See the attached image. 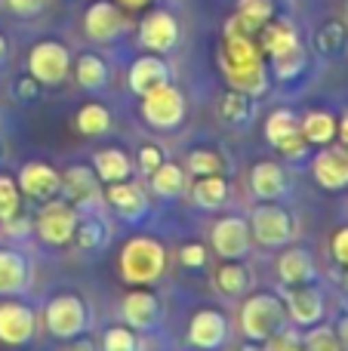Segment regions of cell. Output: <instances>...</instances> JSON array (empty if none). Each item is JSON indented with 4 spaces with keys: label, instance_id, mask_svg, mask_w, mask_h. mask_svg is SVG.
Wrapping results in <instances>:
<instances>
[{
    "label": "cell",
    "instance_id": "6da1fadb",
    "mask_svg": "<svg viewBox=\"0 0 348 351\" xmlns=\"http://www.w3.org/2000/svg\"><path fill=\"white\" fill-rule=\"evenodd\" d=\"M166 271V250L154 237H129L121 250V278L127 284L148 287Z\"/></svg>",
    "mask_w": 348,
    "mask_h": 351
},
{
    "label": "cell",
    "instance_id": "7a4b0ae2",
    "mask_svg": "<svg viewBox=\"0 0 348 351\" xmlns=\"http://www.w3.org/2000/svg\"><path fill=\"white\" fill-rule=\"evenodd\" d=\"M43 324H47L49 336H55L62 342H71L77 336H84V330L90 327V311H86V302L80 296L59 293L43 308Z\"/></svg>",
    "mask_w": 348,
    "mask_h": 351
},
{
    "label": "cell",
    "instance_id": "3957f363",
    "mask_svg": "<svg viewBox=\"0 0 348 351\" xmlns=\"http://www.w3.org/2000/svg\"><path fill=\"white\" fill-rule=\"evenodd\" d=\"M284 315H287V308H284L281 299L271 296V293H256L240 308V330L250 342H262L275 330L284 327Z\"/></svg>",
    "mask_w": 348,
    "mask_h": 351
},
{
    "label": "cell",
    "instance_id": "277c9868",
    "mask_svg": "<svg viewBox=\"0 0 348 351\" xmlns=\"http://www.w3.org/2000/svg\"><path fill=\"white\" fill-rule=\"evenodd\" d=\"M28 74L40 86H59L71 74V53L62 40H37L28 49Z\"/></svg>",
    "mask_w": 348,
    "mask_h": 351
},
{
    "label": "cell",
    "instance_id": "5b68a950",
    "mask_svg": "<svg viewBox=\"0 0 348 351\" xmlns=\"http://www.w3.org/2000/svg\"><path fill=\"white\" fill-rule=\"evenodd\" d=\"M77 206L68 204V200H43L40 213L34 219V228L37 237L49 247H65V243L74 241V231H77Z\"/></svg>",
    "mask_w": 348,
    "mask_h": 351
},
{
    "label": "cell",
    "instance_id": "8992f818",
    "mask_svg": "<svg viewBox=\"0 0 348 351\" xmlns=\"http://www.w3.org/2000/svg\"><path fill=\"white\" fill-rule=\"evenodd\" d=\"M142 117L154 130H176L185 121V96L173 84L154 86L142 96Z\"/></svg>",
    "mask_w": 348,
    "mask_h": 351
},
{
    "label": "cell",
    "instance_id": "52a82bcc",
    "mask_svg": "<svg viewBox=\"0 0 348 351\" xmlns=\"http://www.w3.org/2000/svg\"><path fill=\"white\" fill-rule=\"evenodd\" d=\"M250 234L253 241H259L262 247H284V243L293 241L296 228H293V219L284 206L277 204H262L253 210L250 216Z\"/></svg>",
    "mask_w": 348,
    "mask_h": 351
},
{
    "label": "cell",
    "instance_id": "ba28073f",
    "mask_svg": "<svg viewBox=\"0 0 348 351\" xmlns=\"http://www.w3.org/2000/svg\"><path fill=\"white\" fill-rule=\"evenodd\" d=\"M37 330V315L18 299H3L0 302V342L10 348H22L34 339Z\"/></svg>",
    "mask_w": 348,
    "mask_h": 351
},
{
    "label": "cell",
    "instance_id": "9c48e42d",
    "mask_svg": "<svg viewBox=\"0 0 348 351\" xmlns=\"http://www.w3.org/2000/svg\"><path fill=\"white\" fill-rule=\"evenodd\" d=\"M265 136H269V142L284 154V158L299 160L302 154L308 152V142L302 139V133H299V117H296L290 108L271 111L269 121H265Z\"/></svg>",
    "mask_w": 348,
    "mask_h": 351
},
{
    "label": "cell",
    "instance_id": "30bf717a",
    "mask_svg": "<svg viewBox=\"0 0 348 351\" xmlns=\"http://www.w3.org/2000/svg\"><path fill=\"white\" fill-rule=\"evenodd\" d=\"M84 31H86V37L96 43L117 40V37L127 31V16H123V10L117 3H111V0H96V3H90L84 12Z\"/></svg>",
    "mask_w": 348,
    "mask_h": 351
},
{
    "label": "cell",
    "instance_id": "8fae6325",
    "mask_svg": "<svg viewBox=\"0 0 348 351\" xmlns=\"http://www.w3.org/2000/svg\"><path fill=\"white\" fill-rule=\"evenodd\" d=\"M139 43L148 49V53H170L179 43V22L173 12L166 10H151L139 25Z\"/></svg>",
    "mask_w": 348,
    "mask_h": 351
},
{
    "label": "cell",
    "instance_id": "7c38bea8",
    "mask_svg": "<svg viewBox=\"0 0 348 351\" xmlns=\"http://www.w3.org/2000/svg\"><path fill=\"white\" fill-rule=\"evenodd\" d=\"M314 182L327 191H343L348 188V148L345 145H321V152L312 160Z\"/></svg>",
    "mask_w": 348,
    "mask_h": 351
},
{
    "label": "cell",
    "instance_id": "4fadbf2b",
    "mask_svg": "<svg viewBox=\"0 0 348 351\" xmlns=\"http://www.w3.org/2000/svg\"><path fill=\"white\" fill-rule=\"evenodd\" d=\"M213 250L222 256V259H240L247 256L253 243V234H250V222L240 216H225L213 225Z\"/></svg>",
    "mask_w": 348,
    "mask_h": 351
},
{
    "label": "cell",
    "instance_id": "5bb4252c",
    "mask_svg": "<svg viewBox=\"0 0 348 351\" xmlns=\"http://www.w3.org/2000/svg\"><path fill=\"white\" fill-rule=\"evenodd\" d=\"M16 185L25 197L31 200H49L62 191V173L55 167L43 164V160H31L16 176Z\"/></svg>",
    "mask_w": 348,
    "mask_h": 351
},
{
    "label": "cell",
    "instance_id": "9a60e30c",
    "mask_svg": "<svg viewBox=\"0 0 348 351\" xmlns=\"http://www.w3.org/2000/svg\"><path fill=\"white\" fill-rule=\"evenodd\" d=\"M219 65L222 71H244V68H256L265 65L262 62V49H259L256 37L247 34H225L222 37V49H219Z\"/></svg>",
    "mask_w": 348,
    "mask_h": 351
},
{
    "label": "cell",
    "instance_id": "2e32d148",
    "mask_svg": "<svg viewBox=\"0 0 348 351\" xmlns=\"http://www.w3.org/2000/svg\"><path fill=\"white\" fill-rule=\"evenodd\" d=\"M225 336H228V321L216 308H201L188 324V342L201 351L219 348L225 342Z\"/></svg>",
    "mask_w": 348,
    "mask_h": 351
},
{
    "label": "cell",
    "instance_id": "e0dca14e",
    "mask_svg": "<svg viewBox=\"0 0 348 351\" xmlns=\"http://www.w3.org/2000/svg\"><path fill=\"white\" fill-rule=\"evenodd\" d=\"M164 84H170V65H166L158 53L139 56L127 71V86L133 96H145L154 86H164Z\"/></svg>",
    "mask_w": 348,
    "mask_h": 351
},
{
    "label": "cell",
    "instance_id": "ac0fdd59",
    "mask_svg": "<svg viewBox=\"0 0 348 351\" xmlns=\"http://www.w3.org/2000/svg\"><path fill=\"white\" fill-rule=\"evenodd\" d=\"M284 305H287V315L293 317V324H299V327H314L324 317V296H321L318 287H290Z\"/></svg>",
    "mask_w": 348,
    "mask_h": 351
},
{
    "label": "cell",
    "instance_id": "d6986e66",
    "mask_svg": "<svg viewBox=\"0 0 348 351\" xmlns=\"http://www.w3.org/2000/svg\"><path fill=\"white\" fill-rule=\"evenodd\" d=\"M123 321L129 330H154L160 321V299L151 290H133L123 299Z\"/></svg>",
    "mask_w": 348,
    "mask_h": 351
},
{
    "label": "cell",
    "instance_id": "ffe728a7",
    "mask_svg": "<svg viewBox=\"0 0 348 351\" xmlns=\"http://www.w3.org/2000/svg\"><path fill=\"white\" fill-rule=\"evenodd\" d=\"M259 49H262L269 59H277V56L290 53V49L299 47V31L293 28L290 19H269V22L259 28Z\"/></svg>",
    "mask_w": 348,
    "mask_h": 351
},
{
    "label": "cell",
    "instance_id": "44dd1931",
    "mask_svg": "<svg viewBox=\"0 0 348 351\" xmlns=\"http://www.w3.org/2000/svg\"><path fill=\"white\" fill-rule=\"evenodd\" d=\"M62 194L68 204L74 206H86L99 197V176L84 164H74L62 173Z\"/></svg>",
    "mask_w": 348,
    "mask_h": 351
},
{
    "label": "cell",
    "instance_id": "7402d4cb",
    "mask_svg": "<svg viewBox=\"0 0 348 351\" xmlns=\"http://www.w3.org/2000/svg\"><path fill=\"white\" fill-rule=\"evenodd\" d=\"M28 278H31L28 259L18 250L0 247V299L18 296L28 287Z\"/></svg>",
    "mask_w": 348,
    "mask_h": 351
},
{
    "label": "cell",
    "instance_id": "603a6c76",
    "mask_svg": "<svg viewBox=\"0 0 348 351\" xmlns=\"http://www.w3.org/2000/svg\"><path fill=\"white\" fill-rule=\"evenodd\" d=\"M105 197H108V204L114 206L117 216L127 219V222H136V219H142L148 213L145 191H142L139 185H129L127 179H123V182H111L108 191H105Z\"/></svg>",
    "mask_w": 348,
    "mask_h": 351
},
{
    "label": "cell",
    "instance_id": "cb8c5ba5",
    "mask_svg": "<svg viewBox=\"0 0 348 351\" xmlns=\"http://www.w3.org/2000/svg\"><path fill=\"white\" fill-rule=\"evenodd\" d=\"M277 278L287 287H299V284H312L314 280V262L312 253L302 247H290L277 256Z\"/></svg>",
    "mask_w": 348,
    "mask_h": 351
},
{
    "label": "cell",
    "instance_id": "d4e9b609",
    "mask_svg": "<svg viewBox=\"0 0 348 351\" xmlns=\"http://www.w3.org/2000/svg\"><path fill=\"white\" fill-rule=\"evenodd\" d=\"M250 191L259 200H277L287 194V176H284L281 164L275 160H262L250 170Z\"/></svg>",
    "mask_w": 348,
    "mask_h": 351
},
{
    "label": "cell",
    "instance_id": "484cf974",
    "mask_svg": "<svg viewBox=\"0 0 348 351\" xmlns=\"http://www.w3.org/2000/svg\"><path fill=\"white\" fill-rule=\"evenodd\" d=\"M92 173L99 176V182L111 185V182H123L133 173V160L121 152V148H102L92 154Z\"/></svg>",
    "mask_w": 348,
    "mask_h": 351
},
{
    "label": "cell",
    "instance_id": "4316f807",
    "mask_svg": "<svg viewBox=\"0 0 348 351\" xmlns=\"http://www.w3.org/2000/svg\"><path fill=\"white\" fill-rule=\"evenodd\" d=\"M191 200H195L201 210H219L228 200V182L219 173L210 176H197V182L191 185Z\"/></svg>",
    "mask_w": 348,
    "mask_h": 351
},
{
    "label": "cell",
    "instance_id": "83f0119b",
    "mask_svg": "<svg viewBox=\"0 0 348 351\" xmlns=\"http://www.w3.org/2000/svg\"><path fill=\"white\" fill-rule=\"evenodd\" d=\"M74 80H77L80 90H90V93L102 90L108 84V65H105V59L96 53L77 56V62H74Z\"/></svg>",
    "mask_w": 348,
    "mask_h": 351
},
{
    "label": "cell",
    "instance_id": "f1b7e54d",
    "mask_svg": "<svg viewBox=\"0 0 348 351\" xmlns=\"http://www.w3.org/2000/svg\"><path fill=\"white\" fill-rule=\"evenodd\" d=\"M299 133L308 145H330L336 139V117L330 111H308L299 121Z\"/></svg>",
    "mask_w": 348,
    "mask_h": 351
},
{
    "label": "cell",
    "instance_id": "f546056e",
    "mask_svg": "<svg viewBox=\"0 0 348 351\" xmlns=\"http://www.w3.org/2000/svg\"><path fill=\"white\" fill-rule=\"evenodd\" d=\"M225 80L232 90L244 93V96H250V99L265 96V90H269V71H265V65L244 68V71H228Z\"/></svg>",
    "mask_w": 348,
    "mask_h": 351
},
{
    "label": "cell",
    "instance_id": "4dcf8cb0",
    "mask_svg": "<svg viewBox=\"0 0 348 351\" xmlns=\"http://www.w3.org/2000/svg\"><path fill=\"white\" fill-rule=\"evenodd\" d=\"M148 176H151L154 194H160V197H176V194L185 191V170L179 164H166V160H160Z\"/></svg>",
    "mask_w": 348,
    "mask_h": 351
},
{
    "label": "cell",
    "instance_id": "1f68e13d",
    "mask_svg": "<svg viewBox=\"0 0 348 351\" xmlns=\"http://www.w3.org/2000/svg\"><path fill=\"white\" fill-rule=\"evenodd\" d=\"M74 127H77V133H84V136H105L111 130V114L105 105L86 102V105H80L77 117H74Z\"/></svg>",
    "mask_w": 348,
    "mask_h": 351
},
{
    "label": "cell",
    "instance_id": "d6a6232c",
    "mask_svg": "<svg viewBox=\"0 0 348 351\" xmlns=\"http://www.w3.org/2000/svg\"><path fill=\"white\" fill-rule=\"evenodd\" d=\"M247 284H250V274H247V268L240 265L238 259H228L216 268V287H219L225 296H238V293H244Z\"/></svg>",
    "mask_w": 348,
    "mask_h": 351
},
{
    "label": "cell",
    "instance_id": "836d02e7",
    "mask_svg": "<svg viewBox=\"0 0 348 351\" xmlns=\"http://www.w3.org/2000/svg\"><path fill=\"white\" fill-rule=\"evenodd\" d=\"M219 117L225 123H240L250 117V96H244V93L232 90L228 86V93L219 99Z\"/></svg>",
    "mask_w": 348,
    "mask_h": 351
},
{
    "label": "cell",
    "instance_id": "e575fe53",
    "mask_svg": "<svg viewBox=\"0 0 348 351\" xmlns=\"http://www.w3.org/2000/svg\"><path fill=\"white\" fill-rule=\"evenodd\" d=\"M314 43H318V49L324 56H333L339 53V49L348 43V28L339 19H330V22H324V28L318 31V37H314Z\"/></svg>",
    "mask_w": 348,
    "mask_h": 351
},
{
    "label": "cell",
    "instance_id": "d590c367",
    "mask_svg": "<svg viewBox=\"0 0 348 351\" xmlns=\"http://www.w3.org/2000/svg\"><path fill=\"white\" fill-rule=\"evenodd\" d=\"M302 351H343V342H339L333 327L314 324V327H308V333L302 336Z\"/></svg>",
    "mask_w": 348,
    "mask_h": 351
},
{
    "label": "cell",
    "instance_id": "8d00e7d4",
    "mask_svg": "<svg viewBox=\"0 0 348 351\" xmlns=\"http://www.w3.org/2000/svg\"><path fill=\"white\" fill-rule=\"evenodd\" d=\"M238 16L244 22H250L259 34V28L269 19H275V0H238Z\"/></svg>",
    "mask_w": 348,
    "mask_h": 351
},
{
    "label": "cell",
    "instance_id": "74e56055",
    "mask_svg": "<svg viewBox=\"0 0 348 351\" xmlns=\"http://www.w3.org/2000/svg\"><path fill=\"white\" fill-rule=\"evenodd\" d=\"M16 213H22V191L12 176L0 173V222L12 219Z\"/></svg>",
    "mask_w": 348,
    "mask_h": 351
},
{
    "label": "cell",
    "instance_id": "f35d334b",
    "mask_svg": "<svg viewBox=\"0 0 348 351\" xmlns=\"http://www.w3.org/2000/svg\"><path fill=\"white\" fill-rule=\"evenodd\" d=\"M271 65H275V74L281 80H293L299 77L302 71H306V49H302V43L296 49H290V53L277 56V59H271Z\"/></svg>",
    "mask_w": 348,
    "mask_h": 351
},
{
    "label": "cell",
    "instance_id": "ab89813d",
    "mask_svg": "<svg viewBox=\"0 0 348 351\" xmlns=\"http://www.w3.org/2000/svg\"><path fill=\"white\" fill-rule=\"evenodd\" d=\"M102 351H139V339L129 327H108L102 336Z\"/></svg>",
    "mask_w": 348,
    "mask_h": 351
},
{
    "label": "cell",
    "instance_id": "60d3db41",
    "mask_svg": "<svg viewBox=\"0 0 348 351\" xmlns=\"http://www.w3.org/2000/svg\"><path fill=\"white\" fill-rule=\"evenodd\" d=\"M262 351H302V336L290 327H281L269 339H262Z\"/></svg>",
    "mask_w": 348,
    "mask_h": 351
},
{
    "label": "cell",
    "instance_id": "b9f144b4",
    "mask_svg": "<svg viewBox=\"0 0 348 351\" xmlns=\"http://www.w3.org/2000/svg\"><path fill=\"white\" fill-rule=\"evenodd\" d=\"M188 170L195 176H210V173L222 170V160H219V154L210 152V148H195V152L188 154Z\"/></svg>",
    "mask_w": 348,
    "mask_h": 351
},
{
    "label": "cell",
    "instance_id": "7bdbcfd3",
    "mask_svg": "<svg viewBox=\"0 0 348 351\" xmlns=\"http://www.w3.org/2000/svg\"><path fill=\"white\" fill-rule=\"evenodd\" d=\"M74 243L80 250H92L102 243V225L96 219H86V222H77V231H74Z\"/></svg>",
    "mask_w": 348,
    "mask_h": 351
},
{
    "label": "cell",
    "instance_id": "ee69618b",
    "mask_svg": "<svg viewBox=\"0 0 348 351\" xmlns=\"http://www.w3.org/2000/svg\"><path fill=\"white\" fill-rule=\"evenodd\" d=\"M179 259L188 268H203V262H207V247H203V243H185V247L179 250Z\"/></svg>",
    "mask_w": 348,
    "mask_h": 351
},
{
    "label": "cell",
    "instance_id": "f6af8a7d",
    "mask_svg": "<svg viewBox=\"0 0 348 351\" xmlns=\"http://www.w3.org/2000/svg\"><path fill=\"white\" fill-rule=\"evenodd\" d=\"M6 6H10L12 16L31 19V16H37V12L47 6V0H6Z\"/></svg>",
    "mask_w": 348,
    "mask_h": 351
},
{
    "label": "cell",
    "instance_id": "bcb514c9",
    "mask_svg": "<svg viewBox=\"0 0 348 351\" xmlns=\"http://www.w3.org/2000/svg\"><path fill=\"white\" fill-rule=\"evenodd\" d=\"M333 259H336L343 268H348V225L333 234Z\"/></svg>",
    "mask_w": 348,
    "mask_h": 351
},
{
    "label": "cell",
    "instance_id": "7dc6e473",
    "mask_svg": "<svg viewBox=\"0 0 348 351\" xmlns=\"http://www.w3.org/2000/svg\"><path fill=\"white\" fill-rule=\"evenodd\" d=\"M160 160H164V154H160L158 145H145V148L139 152V164H142V170H145V173H151L154 167L160 164Z\"/></svg>",
    "mask_w": 348,
    "mask_h": 351
},
{
    "label": "cell",
    "instance_id": "c3c4849f",
    "mask_svg": "<svg viewBox=\"0 0 348 351\" xmlns=\"http://www.w3.org/2000/svg\"><path fill=\"white\" fill-rule=\"evenodd\" d=\"M37 86H40V84H37L31 74H28V77H18L16 80V96L18 99H34L37 96Z\"/></svg>",
    "mask_w": 348,
    "mask_h": 351
},
{
    "label": "cell",
    "instance_id": "681fc988",
    "mask_svg": "<svg viewBox=\"0 0 348 351\" xmlns=\"http://www.w3.org/2000/svg\"><path fill=\"white\" fill-rule=\"evenodd\" d=\"M0 225H3L12 237H25V231H28V219H22V213H16L12 219H6V222H0Z\"/></svg>",
    "mask_w": 348,
    "mask_h": 351
},
{
    "label": "cell",
    "instance_id": "f907efd6",
    "mask_svg": "<svg viewBox=\"0 0 348 351\" xmlns=\"http://www.w3.org/2000/svg\"><path fill=\"white\" fill-rule=\"evenodd\" d=\"M121 10H145V6H151L154 0H114Z\"/></svg>",
    "mask_w": 348,
    "mask_h": 351
},
{
    "label": "cell",
    "instance_id": "816d5d0a",
    "mask_svg": "<svg viewBox=\"0 0 348 351\" xmlns=\"http://www.w3.org/2000/svg\"><path fill=\"white\" fill-rule=\"evenodd\" d=\"M336 336H339V342H343V351H348V315L343 317V321H339Z\"/></svg>",
    "mask_w": 348,
    "mask_h": 351
},
{
    "label": "cell",
    "instance_id": "f5cc1de1",
    "mask_svg": "<svg viewBox=\"0 0 348 351\" xmlns=\"http://www.w3.org/2000/svg\"><path fill=\"white\" fill-rule=\"evenodd\" d=\"M336 136H339V142L348 148V114L343 117V121H336Z\"/></svg>",
    "mask_w": 348,
    "mask_h": 351
},
{
    "label": "cell",
    "instance_id": "db71d44e",
    "mask_svg": "<svg viewBox=\"0 0 348 351\" xmlns=\"http://www.w3.org/2000/svg\"><path fill=\"white\" fill-rule=\"evenodd\" d=\"M71 342H74L71 351H96V346H92L90 339H80V336H77V339H71Z\"/></svg>",
    "mask_w": 348,
    "mask_h": 351
},
{
    "label": "cell",
    "instance_id": "11a10c76",
    "mask_svg": "<svg viewBox=\"0 0 348 351\" xmlns=\"http://www.w3.org/2000/svg\"><path fill=\"white\" fill-rule=\"evenodd\" d=\"M6 56H10V43H6V37L0 34V65L6 62Z\"/></svg>",
    "mask_w": 348,
    "mask_h": 351
}]
</instances>
